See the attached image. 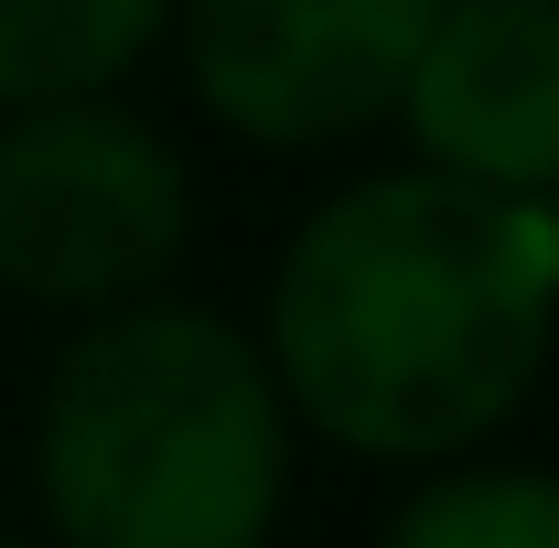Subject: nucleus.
I'll use <instances>...</instances> for the list:
<instances>
[{"instance_id":"nucleus-1","label":"nucleus","mask_w":559,"mask_h":548,"mask_svg":"<svg viewBox=\"0 0 559 548\" xmlns=\"http://www.w3.org/2000/svg\"><path fill=\"white\" fill-rule=\"evenodd\" d=\"M559 259L527 194L463 172H366L290 226L259 312L301 430L366 463H452L549 377Z\"/></svg>"},{"instance_id":"nucleus-2","label":"nucleus","mask_w":559,"mask_h":548,"mask_svg":"<svg viewBox=\"0 0 559 548\" xmlns=\"http://www.w3.org/2000/svg\"><path fill=\"white\" fill-rule=\"evenodd\" d=\"M290 398L248 323L205 301L86 312L33 409L55 548H270L290 505Z\"/></svg>"},{"instance_id":"nucleus-3","label":"nucleus","mask_w":559,"mask_h":548,"mask_svg":"<svg viewBox=\"0 0 559 548\" xmlns=\"http://www.w3.org/2000/svg\"><path fill=\"white\" fill-rule=\"evenodd\" d=\"M194 248V172L140 108L44 97L0 108V290L33 312L151 301Z\"/></svg>"},{"instance_id":"nucleus-4","label":"nucleus","mask_w":559,"mask_h":548,"mask_svg":"<svg viewBox=\"0 0 559 548\" xmlns=\"http://www.w3.org/2000/svg\"><path fill=\"white\" fill-rule=\"evenodd\" d=\"M441 0H173L183 86L248 151H345L399 119Z\"/></svg>"},{"instance_id":"nucleus-5","label":"nucleus","mask_w":559,"mask_h":548,"mask_svg":"<svg viewBox=\"0 0 559 548\" xmlns=\"http://www.w3.org/2000/svg\"><path fill=\"white\" fill-rule=\"evenodd\" d=\"M399 119L430 172L538 194L559 172V0H441Z\"/></svg>"},{"instance_id":"nucleus-6","label":"nucleus","mask_w":559,"mask_h":548,"mask_svg":"<svg viewBox=\"0 0 559 548\" xmlns=\"http://www.w3.org/2000/svg\"><path fill=\"white\" fill-rule=\"evenodd\" d=\"M173 33V0H0V108L97 97Z\"/></svg>"},{"instance_id":"nucleus-7","label":"nucleus","mask_w":559,"mask_h":548,"mask_svg":"<svg viewBox=\"0 0 559 548\" xmlns=\"http://www.w3.org/2000/svg\"><path fill=\"white\" fill-rule=\"evenodd\" d=\"M377 548H559V474H538V463H463L452 452L377 527Z\"/></svg>"},{"instance_id":"nucleus-8","label":"nucleus","mask_w":559,"mask_h":548,"mask_svg":"<svg viewBox=\"0 0 559 548\" xmlns=\"http://www.w3.org/2000/svg\"><path fill=\"white\" fill-rule=\"evenodd\" d=\"M527 205H538V226H549V259H559V172L538 183V194H527Z\"/></svg>"},{"instance_id":"nucleus-9","label":"nucleus","mask_w":559,"mask_h":548,"mask_svg":"<svg viewBox=\"0 0 559 548\" xmlns=\"http://www.w3.org/2000/svg\"><path fill=\"white\" fill-rule=\"evenodd\" d=\"M0 548H22V538H0Z\"/></svg>"}]
</instances>
